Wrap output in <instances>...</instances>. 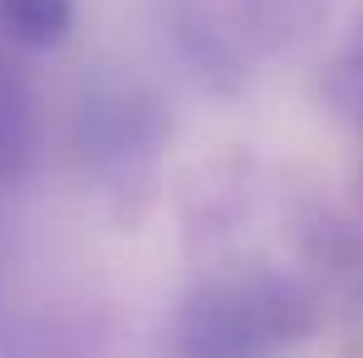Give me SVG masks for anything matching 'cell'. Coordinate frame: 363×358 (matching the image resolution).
I'll return each mask as SVG.
<instances>
[{"label":"cell","mask_w":363,"mask_h":358,"mask_svg":"<svg viewBox=\"0 0 363 358\" xmlns=\"http://www.w3.org/2000/svg\"><path fill=\"white\" fill-rule=\"evenodd\" d=\"M74 20H79L74 0H0V40L25 55L60 50L74 35Z\"/></svg>","instance_id":"cell-7"},{"label":"cell","mask_w":363,"mask_h":358,"mask_svg":"<svg viewBox=\"0 0 363 358\" xmlns=\"http://www.w3.org/2000/svg\"><path fill=\"white\" fill-rule=\"evenodd\" d=\"M245 186L250 181L241 177V162H221V167L206 172V181L186 201V245H191V255L196 250H216L241 226V216L250 211V191Z\"/></svg>","instance_id":"cell-6"},{"label":"cell","mask_w":363,"mask_h":358,"mask_svg":"<svg viewBox=\"0 0 363 358\" xmlns=\"http://www.w3.org/2000/svg\"><path fill=\"white\" fill-rule=\"evenodd\" d=\"M290 236L314 275H324L329 285H363V231L329 201L300 196L290 206Z\"/></svg>","instance_id":"cell-4"},{"label":"cell","mask_w":363,"mask_h":358,"mask_svg":"<svg viewBox=\"0 0 363 358\" xmlns=\"http://www.w3.org/2000/svg\"><path fill=\"white\" fill-rule=\"evenodd\" d=\"M221 5H226L236 35L245 40V50L250 45L275 50L290 35H304L319 15V0H221Z\"/></svg>","instance_id":"cell-9"},{"label":"cell","mask_w":363,"mask_h":358,"mask_svg":"<svg viewBox=\"0 0 363 358\" xmlns=\"http://www.w3.org/2000/svg\"><path fill=\"white\" fill-rule=\"evenodd\" d=\"M172 113L157 89L138 79H99L74 113V162L118 226H138L152 206Z\"/></svg>","instance_id":"cell-2"},{"label":"cell","mask_w":363,"mask_h":358,"mask_svg":"<svg viewBox=\"0 0 363 358\" xmlns=\"http://www.w3.org/2000/svg\"><path fill=\"white\" fill-rule=\"evenodd\" d=\"M319 99L334 113V123H344L354 138H363V10L354 15L344 45L329 55L319 74Z\"/></svg>","instance_id":"cell-8"},{"label":"cell","mask_w":363,"mask_h":358,"mask_svg":"<svg viewBox=\"0 0 363 358\" xmlns=\"http://www.w3.org/2000/svg\"><path fill=\"white\" fill-rule=\"evenodd\" d=\"M319 290L265 260L211 270L167 319L172 358H290L319 334Z\"/></svg>","instance_id":"cell-1"},{"label":"cell","mask_w":363,"mask_h":358,"mask_svg":"<svg viewBox=\"0 0 363 358\" xmlns=\"http://www.w3.org/2000/svg\"><path fill=\"white\" fill-rule=\"evenodd\" d=\"M40 99L30 74L0 55V181H20L40 157Z\"/></svg>","instance_id":"cell-5"},{"label":"cell","mask_w":363,"mask_h":358,"mask_svg":"<svg viewBox=\"0 0 363 358\" xmlns=\"http://www.w3.org/2000/svg\"><path fill=\"white\" fill-rule=\"evenodd\" d=\"M162 35L172 45L182 69L216 99H236L250 84L245 69V40L236 35L221 0H157Z\"/></svg>","instance_id":"cell-3"},{"label":"cell","mask_w":363,"mask_h":358,"mask_svg":"<svg viewBox=\"0 0 363 358\" xmlns=\"http://www.w3.org/2000/svg\"><path fill=\"white\" fill-rule=\"evenodd\" d=\"M359 206H363V172H359Z\"/></svg>","instance_id":"cell-10"}]
</instances>
